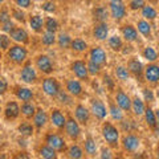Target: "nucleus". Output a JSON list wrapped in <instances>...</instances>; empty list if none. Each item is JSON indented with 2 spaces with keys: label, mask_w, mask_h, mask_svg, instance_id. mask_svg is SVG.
I'll return each mask as SVG.
<instances>
[{
  "label": "nucleus",
  "mask_w": 159,
  "mask_h": 159,
  "mask_svg": "<svg viewBox=\"0 0 159 159\" xmlns=\"http://www.w3.org/2000/svg\"><path fill=\"white\" fill-rule=\"evenodd\" d=\"M73 72L74 74L78 77V78H81V80H86L88 78V69L85 66V64H84L82 61H76L73 64Z\"/></svg>",
  "instance_id": "9b49d317"
},
{
  "label": "nucleus",
  "mask_w": 159,
  "mask_h": 159,
  "mask_svg": "<svg viewBox=\"0 0 159 159\" xmlns=\"http://www.w3.org/2000/svg\"><path fill=\"white\" fill-rule=\"evenodd\" d=\"M43 89L48 96H52V97H56V94L58 93V84L56 80L53 78H47L45 81L43 82Z\"/></svg>",
  "instance_id": "20e7f679"
},
{
  "label": "nucleus",
  "mask_w": 159,
  "mask_h": 159,
  "mask_svg": "<svg viewBox=\"0 0 159 159\" xmlns=\"http://www.w3.org/2000/svg\"><path fill=\"white\" fill-rule=\"evenodd\" d=\"M21 111H23V114L25 117H28V118H31L33 114H34V106L32 105L31 102H28V101H25V103H24V105L21 106Z\"/></svg>",
  "instance_id": "7c9ffc66"
},
{
  "label": "nucleus",
  "mask_w": 159,
  "mask_h": 159,
  "mask_svg": "<svg viewBox=\"0 0 159 159\" xmlns=\"http://www.w3.org/2000/svg\"><path fill=\"white\" fill-rule=\"evenodd\" d=\"M85 150L88 154H90V155H94V154H96L97 146H96V142H94L92 138H88L85 141Z\"/></svg>",
  "instance_id": "f704fd0d"
},
{
  "label": "nucleus",
  "mask_w": 159,
  "mask_h": 159,
  "mask_svg": "<svg viewBox=\"0 0 159 159\" xmlns=\"http://www.w3.org/2000/svg\"><path fill=\"white\" fill-rule=\"evenodd\" d=\"M90 58L93 62L98 64V65H102V64L106 62V53L101 48H93L90 52Z\"/></svg>",
  "instance_id": "423d86ee"
},
{
  "label": "nucleus",
  "mask_w": 159,
  "mask_h": 159,
  "mask_svg": "<svg viewBox=\"0 0 159 159\" xmlns=\"http://www.w3.org/2000/svg\"><path fill=\"white\" fill-rule=\"evenodd\" d=\"M8 56H9V58H11L12 61L20 64V62H23L24 60H25V57H27V51H25L24 48L16 45V47H12L11 49H9Z\"/></svg>",
  "instance_id": "f03ea898"
},
{
  "label": "nucleus",
  "mask_w": 159,
  "mask_h": 159,
  "mask_svg": "<svg viewBox=\"0 0 159 159\" xmlns=\"http://www.w3.org/2000/svg\"><path fill=\"white\" fill-rule=\"evenodd\" d=\"M123 147L126 148L127 151H135L139 147V139L135 135H126L123 138Z\"/></svg>",
  "instance_id": "1a4fd4ad"
},
{
  "label": "nucleus",
  "mask_w": 159,
  "mask_h": 159,
  "mask_svg": "<svg viewBox=\"0 0 159 159\" xmlns=\"http://www.w3.org/2000/svg\"><path fill=\"white\" fill-rule=\"evenodd\" d=\"M111 2H114V0H111Z\"/></svg>",
  "instance_id": "052dcab7"
},
{
  "label": "nucleus",
  "mask_w": 159,
  "mask_h": 159,
  "mask_svg": "<svg viewBox=\"0 0 159 159\" xmlns=\"http://www.w3.org/2000/svg\"><path fill=\"white\" fill-rule=\"evenodd\" d=\"M116 74H117V77L119 80H127L129 78V70L123 66H118L116 69Z\"/></svg>",
  "instance_id": "79ce46f5"
},
{
  "label": "nucleus",
  "mask_w": 159,
  "mask_h": 159,
  "mask_svg": "<svg viewBox=\"0 0 159 159\" xmlns=\"http://www.w3.org/2000/svg\"><path fill=\"white\" fill-rule=\"evenodd\" d=\"M66 89L72 96H80V94L82 93L81 84H80L77 80H69L68 84H66Z\"/></svg>",
  "instance_id": "2eb2a0df"
},
{
  "label": "nucleus",
  "mask_w": 159,
  "mask_h": 159,
  "mask_svg": "<svg viewBox=\"0 0 159 159\" xmlns=\"http://www.w3.org/2000/svg\"><path fill=\"white\" fill-rule=\"evenodd\" d=\"M99 66H101V65H98V64L90 61V62H89V65L86 66V69H88V72H89V73H92V74H97V73L99 72Z\"/></svg>",
  "instance_id": "c03bdc74"
},
{
  "label": "nucleus",
  "mask_w": 159,
  "mask_h": 159,
  "mask_svg": "<svg viewBox=\"0 0 159 159\" xmlns=\"http://www.w3.org/2000/svg\"><path fill=\"white\" fill-rule=\"evenodd\" d=\"M65 126H66V133H68V135L70 137V138L76 139V138L80 135V126H78L77 122L73 121V119H69L68 122H65Z\"/></svg>",
  "instance_id": "f8f14e48"
},
{
  "label": "nucleus",
  "mask_w": 159,
  "mask_h": 159,
  "mask_svg": "<svg viewBox=\"0 0 159 159\" xmlns=\"http://www.w3.org/2000/svg\"><path fill=\"white\" fill-rule=\"evenodd\" d=\"M76 118L81 123L85 125V123L89 121V111H88V109L85 106H82V105H78L76 107Z\"/></svg>",
  "instance_id": "a211bd4d"
},
{
  "label": "nucleus",
  "mask_w": 159,
  "mask_h": 159,
  "mask_svg": "<svg viewBox=\"0 0 159 159\" xmlns=\"http://www.w3.org/2000/svg\"><path fill=\"white\" fill-rule=\"evenodd\" d=\"M143 56H145L146 60H148V61H155L157 60V52L154 51L152 48H146L145 52H143Z\"/></svg>",
  "instance_id": "58836bf2"
},
{
  "label": "nucleus",
  "mask_w": 159,
  "mask_h": 159,
  "mask_svg": "<svg viewBox=\"0 0 159 159\" xmlns=\"http://www.w3.org/2000/svg\"><path fill=\"white\" fill-rule=\"evenodd\" d=\"M138 29H139V32H141L143 36H150V33H151L150 24H148L147 21H145V20H142V21L138 23Z\"/></svg>",
  "instance_id": "c85d7f7f"
},
{
  "label": "nucleus",
  "mask_w": 159,
  "mask_h": 159,
  "mask_svg": "<svg viewBox=\"0 0 159 159\" xmlns=\"http://www.w3.org/2000/svg\"><path fill=\"white\" fill-rule=\"evenodd\" d=\"M110 114L114 119H117V121H121L122 119V111L121 109L117 107L116 105H110Z\"/></svg>",
  "instance_id": "a19ab883"
},
{
  "label": "nucleus",
  "mask_w": 159,
  "mask_h": 159,
  "mask_svg": "<svg viewBox=\"0 0 159 159\" xmlns=\"http://www.w3.org/2000/svg\"><path fill=\"white\" fill-rule=\"evenodd\" d=\"M40 154H41L43 158H47V159H53V158H56V152H54V150H53L51 146L43 147L41 150H40Z\"/></svg>",
  "instance_id": "72a5a7b5"
},
{
  "label": "nucleus",
  "mask_w": 159,
  "mask_h": 159,
  "mask_svg": "<svg viewBox=\"0 0 159 159\" xmlns=\"http://www.w3.org/2000/svg\"><path fill=\"white\" fill-rule=\"evenodd\" d=\"M16 4L21 8H28L31 6V0H16Z\"/></svg>",
  "instance_id": "3c124183"
},
{
  "label": "nucleus",
  "mask_w": 159,
  "mask_h": 159,
  "mask_svg": "<svg viewBox=\"0 0 159 159\" xmlns=\"http://www.w3.org/2000/svg\"><path fill=\"white\" fill-rule=\"evenodd\" d=\"M70 45L74 51H77V52H84V51H86V48H88L86 43L81 39H76V40H73V41H70Z\"/></svg>",
  "instance_id": "a878e982"
},
{
  "label": "nucleus",
  "mask_w": 159,
  "mask_h": 159,
  "mask_svg": "<svg viewBox=\"0 0 159 159\" xmlns=\"http://www.w3.org/2000/svg\"><path fill=\"white\" fill-rule=\"evenodd\" d=\"M58 45L61 48H68L70 45V37H69L66 33H61L58 36Z\"/></svg>",
  "instance_id": "c9c22d12"
},
{
  "label": "nucleus",
  "mask_w": 159,
  "mask_h": 159,
  "mask_svg": "<svg viewBox=\"0 0 159 159\" xmlns=\"http://www.w3.org/2000/svg\"><path fill=\"white\" fill-rule=\"evenodd\" d=\"M109 45H110L111 49H114V51H119V49L122 48V40L121 37L118 36H113L109 39Z\"/></svg>",
  "instance_id": "473e14b6"
},
{
  "label": "nucleus",
  "mask_w": 159,
  "mask_h": 159,
  "mask_svg": "<svg viewBox=\"0 0 159 159\" xmlns=\"http://www.w3.org/2000/svg\"><path fill=\"white\" fill-rule=\"evenodd\" d=\"M19 113H20V107L16 102H11V103H8L7 107H6V117L7 118H16L19 116Z\"/></svg>",
  "instance_id": "4be33fe9"
},
{
  "label": "nucleus",
  "mask_w": 159,
  "mask_h": 159,
  "mask_svg": "<svg viewBox=\"0 0 159 159\" xmlns=\"http://www.w3.org/2000/svg\"><path fill=\"white\" fill-rule=\"evenodd\" d=\"M7 90V82L4 80H0V94H3Z\"/></svg>",
  "instance_id": "6e6d98bb"
},
{
  "label": "nucleus",
  "mask_w": 159,
  "mask_h": 159,
  "mask_svg": "<svg viewBox=\"0 0 159 159\" xmlns=\"http://www.w3.org/2000/svg\"><path fill=\"white\" fill-rule=\"evenodd\" d=\"M3 29L6 32H11L12 31V29H13V24H12L11 20H8V21H6V23H3Z\"/></svg>",
  "instance_id": "603ef678"
},
{
  "label": "nucleus",
  "mask_w": 159,
  "mask_h": 159,
  "mask_svg": "<svg viewBox=\"0 0 159 159\" xmlns=\"http://www.w3.org/2000/svg\"><path fill=\"white\" fill-rule=\"evenodd\" d=\"M37 66L43 73H52V70H53L52 61L48 56H40L37 58Z\"/></svg>",
  "instance_id": "39448f33"
},
{
  "label": "nucleus",
  "mask_w": 159,
  "mask_h": 159,
  "mask_svg": "<svg viewBox=\"0 0 159 159\" xmlns=\"http://www.w3.org/2000/svg\"><path fill=\"white\" fill-rule=\"evenodd\" d=\"M145 98L147 99V101H152V99H154V96H152L151 90H148V89H145Z\"/></svg>",
  "instance_id": "5fc2aeb1"
},
{
  "label": "nucleus",
  "mask_w": 159,
  "mask_h": 159,
  "mask_svg": "<svg viewBox=\"0 0 159 159\" xmlns=\"http://www.w3.org/2000/svg\"><path fill=\"white\" fill-rule=\"evenodd\" d=\"M107 33H109V28L105 23L98 24V25H96V28H94V37L98 40H105L107 37Z\"/></svg>",
  "instance_id": "f3484780"
},
{
  "label": "nucleus",
  "mask_w": 159,
  "mask_h": 159,
  "mask_svg": "<svg viewBox=\"0 0 159 159\" xmlns=\"http://www.w3.org/2000/svg\"><path fill=\"white\" fill-rule=\"evenodd\" d=\"M92 111L94 116L99 119H103L106 117V107L101 101H98V99H94L92 102Z\"/></svg>",
  "instance_id": "0eeeda50"
},
{
  "label": "nucleus",
  "mask_w": 159,
  "mask_h": 159,
  "mask_svg": "<svg viewBox=\"0 0 159 159\" xmlns=\"http://www.w3.org/2000/svg\"><path fill=\"white\" fill-rule=\"evenodd\" d=\"M9 20V15H8V12L7 11H2L0 12V23H6V21H8Z\"/></svg>",
  "instance_id": "864d4df0"
},
{
  "label": "nucleus",
  "mask_w": 159,
  "mask_h": 159,
  "mask_svg": "<svg viewBox=\"0 0 159 159\" xmlns=\"http://www.w3.org/2000/svg\"><path fill=\"white\" fill-rule=\"evenodd\" d=\"M54 32H45L43 34V44H45V45H52L54 43Z\"/></svg>",
  "instance_id": "4c0bfd02"
},
{
  "label": "nucleus",
  "mask_w": 159,
  "mask_h": 159,
  "mask_svg": "<svg viewBox=\"0 0 159 159\" xmlns=\"http://www.w3.org/2000/svg\"><path fill=\"white\" fill-rule=\"evenodd\" d=\"M69 157L74 158V159L82 158V150L78 146H72L70 148H69Z\"/></svg>",
  "instance_id": "e433bc0d"
},
{
  "label": "nucleus",
  "mask_w": 159,
  "mask_h": 159,
  "mask_svg": "<svg viewBox=\"0 0 159 159\" xmlns=\"http://www.w3.org/2000/svg\"><path fill=\"white\" fill-rule=\"evenodd\" d=\"M131 106H133V110H134V113H135L137 116H142L143 111H145V105H143V102L138 97L134 98Z\"/></svg>",
  "instance_id": "bb28decb"
},
{
  "label": "nucleus",
  "mask_w": 159,
  "mask_h": 159,
  "mask_svg": "<svg viewBox=\"0 0 159 159\" xmlns=\"http://www.w3.org/2000/svg\"><path fill=\"white\" fill-rule=\"evenodd\" d=\"M110 11L114 19H122L126 13V8L121 3V0H114L110 3Z\"/></svg>",
  "instance_id": "7ed1b4c3"
},
{
  "label": "nucleus",
  "mask_w": 159,
  "mask_h": 159,
  "mask_svg": "<svg viewBox=\"0 0 159 159\" xmlns=\"http://www.w3.org/2000/svg\"><path fill=\"white\" fill-rule=\"evenodd\" d=\"M101 158H111V155H110V151L103 150V151H102V155H101Z\"/></svg>",
  "instance_id": "13d9d810"
},
{
  "label": "nucleus",
  "mask_w": 159,
  "mask_h": 159,
  "mask_svg": "<svg viewBox=\"0 0 159 159\" xmlns=\"http://www.w3.org/2000/svg\"><path fill=\"white\" fill-rule=\"evenodd\" d=\"M34 118H33V121H34V125H36L37 127H43L44 125L47 123V119H48V117H47V114H45V111L44 110H37V111H34Z\"/></svg>",
  "instance_id": "412c9836"
},
{
  "label": "nucleus",
  "mask_w": 159,
  "mask_h": 159,
  "mask_svg": "<svg viewBox=\"0 0 159 159\" xmlns=\"http://www.w3.org/2000/svg\"><path fill=\"white\" fill-rule=\"evenodd\" d=\"M47 143L48 146H51L53 150H62L65 147V142L62 141L58 135H54V134H51V135L47 137Z\"/></svg>",
  "instance_id": "6e6552de"
},
{
  "label": "nucleus",
  "mask_w": 159,
  "mask_h": 159,
  "mask_svg": "<svg viewBox=\"0 0 159 159\" xmlns=\"http://www.w3.org/2000/svg\"><path fill=\"white\" fill-rule=\"evenodd\" d=\"M29 24H31V27L33 31H36V32H40L43 29V17L41 16H33L31 17V21H29Z\"/></svg>",
  "instance_id": "5701e85b"
},
{
  "label": "nucleus",
  "mask_w": 159,
  "mask_h": 159,
  "mask_svg": "<svg viewBox=\"0 0 159 159\" xmlns=\"http://www.w3.org/2000/svg\"><path fill=\"white\" fill-rule=\"evenodd\" d=\"M43 9L44 11H47V12H54V9H56V7H54V3H45L43 6Z\"/></svg>",
  "instance_id": "09e8293b"
},
{
  "label": "nucleus",
  "mask_w": 159,
  "mask_h": 159,
  "mask_svg": "<svg viewBox=\"0 0 159 159\" xmlns=\"http://www.w3.org/2000/svg\"><path fill=\"white\" fill-rule=\"evenodd\" d=\"M122 33H123V37L126 39V41H135V40H137V36H138L137 29L134 28V27H131V25L123 27Z\"/></svg>",
  "instance_id": "aec40b11"
},
{
  "label": "nucleus",
  "mask_w": 159,
  "mask_h": 159,
  "mask_svg": "<svg viewBox=\"0 0 159 159\" xmlns=\"http://www.w3.org/2000/svg\"><path fill=\"white\" fill-rule=\"evenodd\" d=\"M17 97L21 99V101H29V99L33 97V94H32V92L29 90V89L21 88V89H19L17 90Z\"/></svg>",
  "instance_id": "2f4dec72"
},
{
  "label": "nucleus",
  "mask_w": 159,
  "mask_h": 159,
  "mask_svg": "<svg viewBox=\"0 0 159 159\" xmlns=\"http://www.w3.org/2000/svg\"><path fill=\"white\" fill-rule=\"evenodd\" d=\"M105 82H107V85H109V88H113V82H111V80H110V77L109 76H105Z\"/></svg>",
  "instance_id": "4d7b16f0"
},
{
  "label": "nucleus",
  "mask_w": 159,
  "mask_h": 159,
  "mask_svg": "<svg viewBox=\"0 0 159 159\" xmlns=\"http://www.w3.org/2000/svg\"><path fill=\"white\" fill-rule=\"evenodd\" d=\"M116 101L118 103V106L122 109V110H129L131 107V101L129 98L127 94H125L123 92H118L117 93V97H116Z\"/></svg>",
  "instance_id": "9d476101"
},
{
  "label": "nucleus",
  "mask_w": 159,
  "mask_h": 159,
  "mask_svg": "<svg viewBox=\"0 0 159 159\" xmlns=\"http://www.w3.org/2000/svg\"><path fill=\"white\" fill-rule=\"evenodd\" d=\"M3 2H4V0H0V3H3Z\"/></svg>",
  "instance_id": "bf43d9fd"
},
{
  "label": "nucleus",
  "mask_w": 159,
  "mask_h": 159,
  "mask_svg": "<svg viewBox=\"0 0 159 159\" xmlns=\"http://www.w3.org/2000/svg\"><path fill=\"white\" fill-rule=\"evenodd\" d=\"M129 70L131 73H134L135 76H139L142 73V64L138 61V60H131L129 62Z\"/></svg>",
  "instance_id": "b1692460"
},
{
  "label": "nucleus",
  "mask_w": 159,
  "mask_h": 159,
  "mask_svg": "<svg viewBox=\"0 0 159 159\" xmlns=\"http://www.w3.org/2000/svg\"><path fill=\"white\" fill-rule=\"evenodd\" d=\"M102 134H103V138L106 139V142L109 143V145L117 146L119 134H118V130L113 125H110V123H105L103 127H102Z\"/></svg>",
  "instance_id": "f257e3e1"
},
{
  "label": "nucleus",
  "mask_w": 159,
  "mask_h": 159,
  "mask_svg": "<svg viewBox=\"0 0 159 159\" xmlns=\"http://www.w3.org/2000/svg\"><path fill=\"white\" fill-rule=\"evenodd\" d=\"M9 47V37L6 34H0V49H7Z\"/></svg>",
  "instance_id": "a18cd8bd"
},
{
  "label": "nucleus",
  "mask_w": 159,
  "mask_h": 159,
  "mask_svg": "<svg viewBox=\"0 0 159 159\" xmlns=\"http://www.w3.org/2000/svg\"><path fill=\"white\" fill-rule=\"evenodd\" d=\"M47 29L49 32H56L57 31V28H58V24H57V21L56 20H53V19H51L49 17L48 20H47Z\"/></svg>",
  "instance_id": "37998d69"
},
{
  "label": "nucleus",
  "mask_w": 159,
  "mask_h": 159,
  "mask_svg": "<svg viewBox=\"0 0 159 159\" xmlns=\"http://www.w3.org/2000/svg\"><path fill=\"white\" fill-rule=\"evenodd\" d=\"M19 131L23 134V135H32L33 134V127L28 123H23V125L19 126Z\"/></svg>",
  "instance_id": "ea45409f"
},
{
  "label": "nucleus",
  "mask_w": 159,
  "mask_h": 159,
  "mask_svg": "<svg viewBox=\"0 0 159 159\" xmlns=\"http://www.w3.org/2000/svg\"><path fill=\"white\" fill-rule=\"evenodd\" d=\"M9 33H11L12 40H15V41H17V43H27L28 41V34L21 28H15Z\"/></svg>",
  "instance_id": "ddd939ff"
},
{
  "label": "nucleus",
  "mask_w": 159,
  "mask_h": 159,
  "mask_svg": "<svg viewBox=\"0 0 159 159\" xmlns=\"http://www.w3.org/2000/svg\"><path fill=\"white\" fill-rule=\"evenodd\" d=\"M142 16L145 19L152 20V19L157 17V11L152 7H150V6H143L142 7Z\"/></svg>",
  "instance_id": "393cba45"
},
{
  "label": "nucleus",
  "mask_w": 159,
  "mask_h": 159,
  "mask_svg": "<svg viewBox=\"0 0 159 159\" xmlns=\"http://www.w3.org/2000/svg\"><path fill=\"white\" fill-rule=\"evenodd\" d=\"M94 19L98 20V21H101V23L105 21V20L107 19V11H106V8H102V7L97 8L96 11H94Z\"/></svg>",
  "instance_id": "c756f323"
},
{
  "label": "nucleus",
  "mask_w": 159,
  "mask_h": 159,
  "mask_svg": "<svg viewBox=\"0 0 159 159\" xmlns=\"http://www.w3.org/2000/svg\"><path fill=\"white\" fill-rule=\"evenodd\" d=\"M145 6V0H131L130 2V8L131 9H139Z\"/></svg>",
  "instance_id": "49530a36"
},
{
  "label": "nucleus",
  "mask_w": 159,
  "mask_h": 159,
  "mask_svg": "<svg viewBox=\"0 0 159 159\" xmlns=\"http://www.w3.org/2000/svg\"><path fill=\"white\" fill-rule=\"evenodd\" d=\"M21 80L27 84H32L36 80V72L32 66H25L21 70Z\"/></svg>",
  "instance_id": "4468645a"
},
{
  "label": "nucleus",
  "mask_w": 159,
  "mask_h": 159,
  "mask_svg": "<svg viewBox=\"0 0 159 159\" xmlns=\"http://www.w3.org/2000/svg\"><path fill=\"white\" fill-rule=\"evenodd\" d=\"M52 122H53V125L58 127V129H61L65 126V117L62 116V113L60 111V110H53L52 113Z\"/></svg>",
  "instance_id": "6ab92c4d"
},
{
  "label": "nucleus",
  "mask_w": 159,
  "mask_h": 159,
  "mask_svg": "<svg viewBox=\"0 0 159 159\" xmlns=\"http://www.w3.org/2000/svg\"><path fill=\"white\" fill-rule=\"evenodd\" d=\"M146 80L150 82H157L159 80V68L157 65H150L146 68Z\"/></svg>",
  "instance_id": "dca6fc26"
},
{
  "label": "nucleus",
  "mask_w": 159,
  "mask_h": 159,
  "mask_svg": "<svg viewBox=\"0 0 159 159\" xmlns=\"http://www.w3.org/2000/svg\"><path fill=\"white\" fill-rule=\"evenodd\" d=\"M13 16H15V19H17L19 21H24V20H25V15L23 12H20L19 9H15L13 11Z\"/></svg>",
  "instance_id": "8fccbe9b"
},
{
  "label": "nucleus",
  "mask_w": 159,
  "mask_h": 159,
  "mask_svg": "<svg viewBox=\"0 0 159 159\" xmlns=\"http://www.w3.org/2000/svg\"><path fill=\"white\" fill-rule=\"evenodd\" d=\"M143 113H145L146 122L148 123V126L150 127H157V117H155V114H154V111L151 110V109H147V110H145Z\"/></svg>",
  "instance_id": "cd10ccee"
},
{
  "label": "nucleus",
  "mask_w": 159,
  "mask_h": 159,
  "mask_svg": "<svg viewBox=\"0 0 159 159\" xmlns=\"http://www.w3.org/2000/svg\"><path fill=\"white\" fill-rule=\"evenodd\" d=\"M56 96L58 97V101H60V102H62V103H69V98H68V96H66V93L58 90V93L56 94Z\"/></svg>",
  "instance_id": "de8ad7c7"
}]
</instances>
